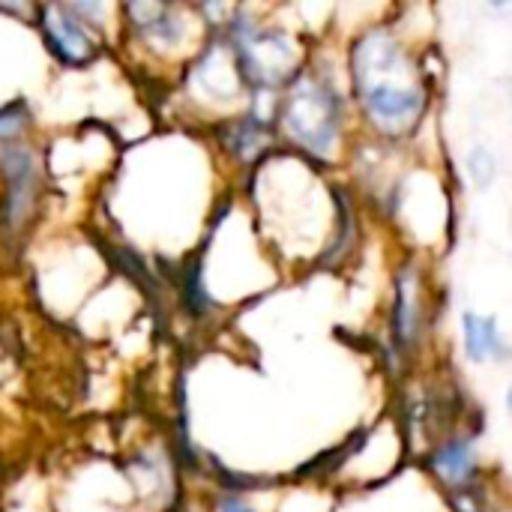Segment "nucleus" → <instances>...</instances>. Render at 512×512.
<instances>
[{"mask_svg": "<svg viewBox=\"0 0 512 512\" xmlns=\"http://www.w3.org/2000/svg\"><path fill=\"white\" fill-rule=\"evenodd\" d=\"M354 87L369 120L390 135L408 132L426 105L414 63L384 27L369 30L354 45Z\"/></svg>", "mask_w": 512, "mask_h": 512, "instance_id": "obj_1", "label": "nucleus"}, {"mask_svg": "<svg viewBox=\"0 0 512 512\" xmlns=\"http://www.w3.org/2000/svg\"><path fill=\"white\" fill-rule=\"evenodd\" d=\"M339 117H342V102L339 96L315 81V78H300L294 81L285 108H282V123L288 135L312 150L315 156H330L339 138Z\"/></svg>", "mask_w": 512, "mask_h": 512, "instance_id": "obj_2", "label": "nucleus"}, {"mask_svg": "<svg viewBox=\"0 0 512 512\" xmlns=\"http://www.w3.org/2000/svg\"><path fill=\"white\" fill-rule=\"evenodd\" d=\"M234 51H237V63H240L243 75L258 87L282 84L297 63V45L282 30L240 27Z\"/></svg>", "mask_w": 512, "mask_h": 512, "instance_id": "obj_3", "label": "nucleus"}, {"mask_svg": "<svg viewBox=\"0 0 512 512\" xmlns=\"http://www.w3.org/2000/svg\"><path fill=\"white\" fill-rule=\"evenodd\" d=\"M0 168L6 177V204H3V225L6 231H18L33 210L36 198V162L18 144H0Z\"/></svg>", "mask_w": 512, "mask_h": 512, "instance_id": "obj_4", "label": "nucleus"}, {"mask_svg": "<svg viewBox=\"0 0 512 512\" xmlns=\"http://www.w3.org/2000/svg\"><path fill=\"white\" fill-rule=\"evenodd\" d=\"M42 12V30L54 54H60L66 63H90L96 57V39L84 27V18L72 12V6H45Z\"/></svg>", "mask_w": 512, "mask_h": 512, "instance_id": "obj_5", "label": "nucleus"}, {"mask_svg": "<svg viewBox=\"0 0 512 512\" xmlns=\"http://www.w3.org/2000/svg\"><path fill=\"white\" fill-rule=\"evenodd\" d=\"M126 12L135 18V27L156 42H174L180 36V18L174 15L171 6L162 3H132Z\"/></svg>", "mask_w": 512, "mask_h": 512, "instance_id": "obj_6", "label": "nucleus"}, {"mask_svg": "<svg viewBox=\"0 0 512 512\" xmlns=\"http://www.w3.org/2000/svg\"><path fill=\"white\" fill-rule=\"evenodd\" d=\"M462 327H465V351L474 363H483L489 357H504V345L492 318L468 312L462 315Z\"/></svg>", "mask_w": 512, "mask_h": 512, "instance_id": "obj_7", "label": "nucleus"}, {"mask_svg": "<svg viewBox=\"0 0 512 512\" xmlns=\"http://www.w3.org/2000/svg\"><path fill=\"white\" fill-rule=\"evenodd\" d=\"M435 471L453 483V486H462V483H471L474 471H477V459H474V444L468 438H456L450 444H444L435 456Z\"/></svg>", "mask_w": 512, "mask_h": 512, "instance_id": "obj_8", "label": "nucleus"}, {"mask_svg": "<svg viewBox=\"0 0 512 512\" xmlns=\"http://www.w3.org/2000/svg\"><path fill=\"white\" fill-rule=\"evenodd\" d=\"M396 333L402 342H411L414 333H417V321H420V312H417V288H414V279L411 273H402L399 276V294H396Z\"/></svg>", "mask_w": 512, "mask_h": 512, "instance_id": "obj_9", "label": "nucleus"}, {"mask_svg": "<svg viewBox=\"0 0 512 512\" xmlns=\"http://www.w3.org/2000/svg\"><path fill=\"white\" fill-rule=\"evenodd\" d=\"M237 156L243 159H252L261 147H264V123L261 117H246L234 132H231V144H228Z\"/></svg>", "mask_w": 512, "mask_h": 512, "instance_id": "obj_10", "label": "nucleus"}, {"mask_svg": "<svg viewBox=\"0 0 512 512\" xmlns=\"http://www.w3.org/2000/svg\"><path fill=\"white\" fill-rule=\"evenodd\" d=\"M495 156H492V150H486V147H477V150H471V156H468V171H471V177H474V183L480 186V189H486V186H492V180H495Z\"/></svg>", "mask_w": 512, "mask_h": 512, "instance_id": "obj_11", "label": "nucleus"}, {"mask_svg": "<svg viewBox=\"0 0 512 512\" xmlns=\"http://www.w3.org/2000/svg\"><path fill=\"white\" fill-rule=\"evenodd\" d=\"M24 126H27V108H24V102L3 105V108H0V138H3V141L15 138Z\"/></svg>", "mask_w": 512, "mask_h": 512, "instance_id": "obj_12", "label": "nucleus"}, {"mask_svg": "<svg viewBox=\"0 0 512 512\" xmlns=\"http://www.w3.org/2000/svg\"><path fill=\"white\" fill-rule=\"evenodd\" d=\"M219 512H252L240 498H222L219 501Z\"/></svg>", "mask_w": 512, "mask_h": 512, "instance_id": "obj_13", "label": "nucleus"}]
</instances>
